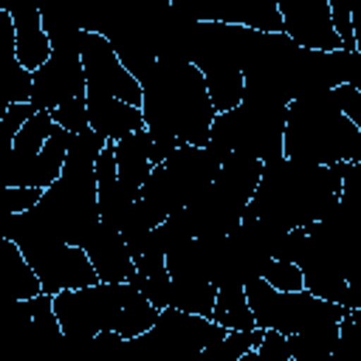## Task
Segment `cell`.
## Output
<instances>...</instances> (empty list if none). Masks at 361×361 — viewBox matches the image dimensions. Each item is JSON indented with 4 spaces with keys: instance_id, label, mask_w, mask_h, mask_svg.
<instances>
[{
    "instance_id": "obj_1",
    "label": "cell",
    "mask_w": 361,
    "mask_h": 361,
    "mask_svg": "<svg viewBox=\"0 0 361 361\" xmlns=\"http://www.w3.org/2000/svg\"><path fill=\"white\" fill-rule=\"evenodd\" d=\"M341 183L338 164H305L282 155L265 161L245 214L262 217L279 228H307L333 209L341 195Z\"/></svg>"
},
{
    "instance_id": "obj_2",
    "label": "cell",
    "mask_w": 361,
    "mask_h": 361,
    "mask_svg": "<svg viewBox=\"0 0 361 361\" xmlns=\"http://www.w3.org/2000/svg\"><path fill=\"white\" fill-rule=\"evenodd\" d=\"M138 82L144 90L141 110L152 133H166L183 144H209L217 110L206 76L195 62L155 59Z\"/></svg>"
},
{
    "instance_id": "obj_3",
    "label": "cell",
    "mask_w": 361,
    "mask_h": 361,
    "mask_svg": "<svg viewBox=\"0 0 361 361\" xmlns=\"http://www.w3.org/2000/svg\"><path fill=\"white\" fill-rule=\"evenodd\" d=\"M54 307L65 338L76 344H90V338L102 330H116L124 336V341H130L147 333L161 313L135 282L104 279L85 288L59 290L54 296Z\"/></svg>"
},
{
    "instance_id": "obj_4",
    "label": "cell",
    "mask_w": 361,
    "mask_h": 361,
    "mask_svg": "<svg viewBox=\"0 0 361 361\" xmlns=\"http://www.w3.org/2000/svg\"><path fill=\"white\" fill-rule=\"evenodd\" d=\"M285 155L324 166L338 161H361V130L336 104L333 87L288 104Z\"/></svg>"
},
{
    "instance_id": "obj_5",
    "label": "cell",
    "mask_w": 361,
    "mask_h": 361,
    "mask_svg": "<svg viewBox=\"0 0 361 361\" xmlns=\"http://www.w3.org/2000/svg\"><path fill=\"white\" fill-rule=\"evenodd\" d=\"M288 104L243 99L237 107L223 110L212 121L209 144L226 158L228 152L274 161L285 155Z\"/></svg>"
},
{
    "instance_id": "obj_6",
    "label": "cell",
    "mask_w": 361,
    "mask_h": 361,
    "mask_svg": "<svg viewBox=\"0 0 361 361\" xmlns=\"http://www.w3.org/2000/svg\"><path fill=\"white\" fill-rule=\"evenodd\" d=\"M0 237H8L23 248V254L34 265L45 293L56 296L59 290L85 288V285L99 282V274H96L90 257L82 245L37 231L34 226L25 223L23 214H6L3 212Z\"/></svg>"
},
{
    "instance_id": "obj_7",
    "label": "cell",
    "mask_w": 361,
    "mask_h": 361,
    "mask_svg": "<svg viewBox=\"0 0 361 361\" xmlns=\"http://www.w3.org/2000/svg\"><path fill=\"white\" fill-rule=\"evenodd\" d=\"M245 296L254 310V319L265 330H279L285 336L316 330L324 324H338L341 316L350 310L344 305L327 302L307 288L299 290H279L265 276H254L245 282Z\"/></svg>"
},
{
    "instance_id": "obj_8",
    "label": "cell",
    "mask_w": 361,
    "mask_h": 361,
    "mask_svg": "<svg viewBox=\"0 0 361 361\" xmlns=\"http://www.w3.org/2000/svg\"><path fill=\"white\" fill-rule=\"evenodd\" d=\"M220 166H223V155L212 144L206 147L180 144L164 164H158L149 172V178L141 186V195L149 203H155L164 214L180 212L203 189L212 186Z\"/></svg>"
},
{
    "instance_id": "obj_9",
    "label": "cell",
    "mask_w": 361,
    "mask_h": 361,
    "mask_svg": "<svg viewBox=\"0 0 361 361\" xmlns=\"http://www.w3.org/2000/svg\"><path fill=\"white\" fill-rule=\"evenodd\" d=\"M226 333L228 330L214 319L169 305L158 313L155 324L147 333L124 341V347L147 355H200Z\"/></svg>"
},
{
    "instance_id": "obj_10",
    "label": "cell",
    "mask_w": 361,
    "mask_h": 361,
    "mask_svg": "<svg viewBox=\"0 0 361 361\" xmlns=\"http://www.w3.org/2000/svg\"><path fill=\"white\" fill-rule=\"evenodd\" d=\"M82 65H85V76H87V93L118 96V99L141 107V99H144L141 82L130 73V68L121 62V56L116 54L113 42L104 34H99V31L82 34Z\"/></svg>"
},
{
    "instance_id": "obj_11",
    "label": "cell",
    "mask_w": 361,
    "mask_h": 361,
    "mask_svg": "<svg viewBox=\"0 0 361 361\" xmlns=\"http://www.w3.org/2000/svg\"><path fill=\"white\" fill-rule=\"evenodd\" d=\"M87 96V76L79 51H54L45 65L34 71L31 104L37 110H56L62 102Z\"/></svg>"
},
{
    "instance_id": "obj_12",
    "label": "cell",
    "mask_w": 361,
    "mask_h": 361,
    "mask_svg": "<svg viewBox=\"0 0 361 361\" xmlns=\"http://www.w3.org/2000/svg\"><path fill=\"white\" fill-rule=\"evenodd\" d=\"M282 14V31L302 48L338 51L341 37L333 25L327 0H276Z\"/></svg>"
},
{
    "instance_id": "obj_13",
    "label": "cell",
    "mask_w": 361,
    "mask_h": 361,
    "mask_svg": "<svg viewBox=\"0 0 361 361\" xmlns=\"http://www.w3.org/2000/svg\"><path fill=\"white\" fill-rule=\"evenodd\" d=\"M169 3L195 20H217L231 25H248L257 31H282V14L276 0H169Z\"/></svg>"
},
{
    "instance_id": "obj_14",
    "label": "cell",
    "mask_w": 361,
    "mask_h": 361,
    "mask_svg": "<svg viewBox=\"0 0 361 361\" xmlns=\"http://www.w3.org/2000/svg\"><path fill=\"white\" fill-rule=\"evenodd\" d=\"M79 245L87 251V257H90L99 279H104V282H133L135 279L138 265L133 259V251H130L124 234L116 226L99 220L82 237Z\"/></svg>"
},
{
    "instance_id": "obj_15",
    "label": "cell",
    "mask_w": 361,
    "mask_h": 361,
    "mask_svg": "<svg viewBox=\"0 0 361 361\" xmlns=\"http://www.w3.org/2000/svg\"><path fill=\"white\" fill-rule=\"evenodd\" d=\"M87 116H90V127L104 135L107 141H118L141 127H147L144 110L138 104H130L118 96H107V93H87Z\"/></svg>"
},
{
    "instance_id": "obj_16",
    "label": "cell",
    "mask_w": 361,
    "mask_h": 361,
    "mask_svg": "<svg viewBox=\"0 0 361 361\" xmlns=\"http://www.w3.org/2000/svg\"><path fill=\"white\" fill-rule=\"evenodd\" d=\"M11 20H14V34H17V59L37 71L39 65L48 62V56L54 54V45H51V37L42 25V14H39V0H31V3H23L17 6L14 11H8Z\"/></svg>"
},
{
    "instance_id": "obj_17",
    "label": "cell",
    "mask_w": 361,
    "mask_h": 361,
    "mask_svg": "<svg viewBox=\"0 0 361 361\" xmlns=\"http://www.w3.org/2000/svg\"><path fill=\"white\" fill-rule=\"evenodd\" d=\"M116 158H118V178L130 186H144L149 172L155 169L152 164V130L141 127L124 138L116 141Z\"/></svg>"
},
{
    "instance_id": "obj_18",
    "label": "cell",
    "mask_w": 361,
    "mask_h": 361,
    "mask_svg": "<svg viewBox=\"0 0 361 361\" xmlns=\"http://www.w3.org/2000/svg\"><path fill=\"white\" fill-rule=\"evenodd\" d=\"M0 271L6 276L11 299L23 302V299H31V296L42 293V282H39L34 265L25 259L23 248L8 237H0Z\"/></svg>"
},
{
    "instance_id": "obj_19",
    "label": "cell",
    "mask_w": 361,
    "mask_h": 361,
    "mask_svg": "<svg viewBox=\"0 0 361 361\" xmlns=\"http://www.w3.org/2000/svg\"><path fill=\"white\" fill-rule=\"evenodd\" d=\"M212 319L217 324H223L226 330H251V327H257L254 310H251L248 296H245V285H237V282L220 285Z\"/></svg>"
},
{
    "instance_id": "obj_20",
    "label": "cell",
    "mask_w": 361,
    "mask_h": 361,
    "mask_svg": "<svg viewBox=\"0 0 361 361\" xmlns=\"http://www.w3.org/2000/svg\"><path fill=\"white\" fill-rule=\"evenodd\" d=\"M338 341V324H324L316 330L288 336L290 361H333V350Z\"/></svg>"
},
{
    "instance_id": "obj_21",
    "label": "cell",
    "mask_w": 361,
    "mask_h": 361,
    "mask_svg": "<svg viewBox=\"0 0 361 361\" xmlns=\"http://www.w3.org/2000/svg\"><path fill=\"white\" fill-rule=\"evenodd\" d=\"M214 299H217V285L209 279H172V307L212 319Z\"/></svg>"
},
{
    "instance_id": "obj_22",
    "label": "cell",
    "mask_w": 361,
    "mask_h": 361,
    "mask_svg": "<svg viewBox=\"0 0 361 361\" xmlns=\"http://www.w3.org/2000/svg\"><path fill=\"white\" fill-rule=\"evenodd\" d=\"M23 319L34 327L37 336L42 338H65V330L59 324V316H56V307H54V293H37L31 299H23L17 302Z\"/></svg>"
},
{
    "instance_id": "obj_23",
    "label": "cell",
    "mask_w": 361,
    "mask_h": 361,
    "mask_svg": "<svg viewBox=\"0 0 361 361\" xmlns=\"http://www.w3.org/2000/svg\"><path fill=\"white\" fill-rule=\"evenodd\" d=\"M265 327H251V330H228L223 338H217L214 344H209L200 355L206 361H243L262 338Z\"/></svg>"
},
{
    "instance_id": "obj_24",
    "label": "cell",
    "mask_w": 361,
    "mask_h": 361,
    "mask_svg": "<svg viewBox=\"0 0 361 361\" xmlns=\"http://www.w3.org/2000/svg\"><path fill=\"white\" fill-rule=\"evenodd\" d=\"M333 361H361V307H350L341 316Z\"/></svg>"
},
{
    "instance_id": "obj_25",
    "label": "cell",
    "mask_w": 361,
    "mask_h": 361,
    "mask_svg": "<svg viewBox=\"0 0 361 361\" xmlns=\"http://www.w3.org/2000/svg\"><path fill=\"white\" fill-rule=\"evenodd\" d=\"M37 113V107L31 102H8L0 113V138H3V152L11 147L14 135L23 130V124Z\"/></svg>"
},
{
    "instance_id": "obj_26",
    "label": "cell",
    "mask_w": 361,
    "mask_h": 361,
    "mask_svg": "<svg viewBox=\"0 0 361 361\" xmlns=\"http://www.w3.org/2000/svg\"><path fill=\"white\" fill-rule=\"evenodd\" d=\"M54 121L59 127H65L68 133H82L90 127V116H87V96H76V99H68L62 102L56 110H51Z\"/></svg>"
},
{
    "instance_id": "obj_27",
    "label": "cell",
    "mask_w": 361,
    "mask_h": 361,
    "mask_svg": "<svg viewBox=\"0 0 361 361\" xmlns=\"http://www.w3.org/2000/svg\"><path fill=\"white\" fill-rule=\"evenodd\" d=\"M262 276H265L274 288H279V290H299V288H305V274H302V268H299L296 262H290V259H276V257H274V259L265 265Z\"/></svg>"
},
{
    "instance_id": "obj_28",
    "label": "cell",
    "mask_w": 361,
    "mask_h": 361,
    "mask_svg": "<svg viewBox=\"0 0 361 361\" xmlns=\"http://www.w3.org/2000/svg\"><path fill=\"white\" fill-rule=\"evenodd\" d=\"M243 361H290L288 336L279 333V330H265L262 338H259V344Z\"/></svg>"
},
{
    "instance_id": "obj_29",
    "label": "cell",
    "mask_w": 361,
    "mask_h": 361,
    "mask_svg": "<svg viewBox=\"0 0 361 361\" xmlns=\"http://www.w3.org/2000/svg\"><path fill=\"white\" fill-rule=\"evenodd\" d=\"M45 189L39 186H3V195H0V203H3V212L6 214H20V212H28L39 203Z\"/></svg>"
},
{
    "instance_id": "obj_30",
    "label": "cell",
    "mask_w": 361,
    "mask_h": 361,
    "mask_svg": "<svg viewBox=\"0 0 361 361\" xmlns=\"http://www.w3.org/2000/svg\"><path fill=\"white\" fill-rule=\"evenodd\" d=\"M336 65H338V82L361 90V51H336Z\"/></svg>"
},
{
    "instance_id": "obj_31",
    "label": "cell",
    "mask_w": 361,
    "mask_h": 361,
    "mask_svg": "<svg viewBox=\"0 0 361 361\" xmlns=\"http://www.w3.org/2000/svg\"><path fill=\"white\" fill-rule=\"evenodd\" d=\"M333 99L353 118V124L361 130V90H355L350 85H338V87H333Z\"/></svg>"
},
{
    "instance_id": "obj_32",
    "label": "cell",
    "mask_w": 361,
    "mask_h": 361,
    "mask_svg": "<svg viewBox=\"0 0 361 361\" xmlns=\"http://www.w3.org/2000/svg\"><path fill=\"white\" fill-rule=\"evenodd\" d=\"M93 169H96V180H99V186H102V183H110V180H116V178H118V158H116V141H107V147H104V149L99 152V158H96Z\"/></svg>"
},
{
    "instance_id": "obj_33",
    "label": "cell",
    "mask_w": 361,
    "mask_h": 361,
    "mask_svg": "<svg viewBox=\"0 0 361 361\" xmlns=\"http://www.w3.org/2000/svg\"><path fill=\"white\" fill-rule=\"evenodd\" d=\"M341 169V186H361V161H338Z\"/></svg>"
},
{
    "instance_id": "obj_34",
    "label": "cell",
    "mask_w": 361,
    "mask_h": 361,
    "mask_svg": "<svg viewBox=\"0 0 361 361\" xmlns=\"http://www.w3.org/2000/svg\"><path fill=\"white\" fill-rule=\"evenodd\" d=\"M350 20H353V37H355V48L361 51V0H350Z\"/></svg>"
}]
</instances>
